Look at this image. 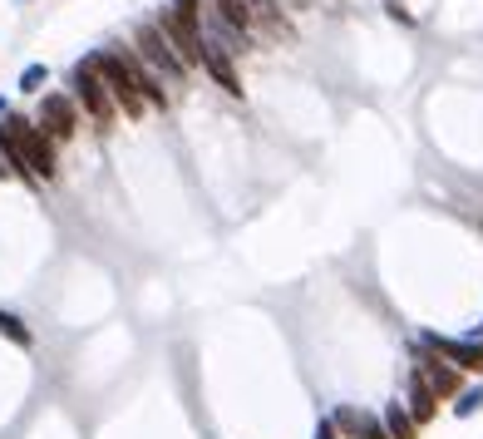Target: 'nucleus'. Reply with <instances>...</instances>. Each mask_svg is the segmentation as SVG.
<instances>
[{
    "label": "nucleus",
    "mask_w": 483,
    "mask_h": 439,
    "mask_svg": "<svg viewBox=\"0 0 483 439\" xmlns=\"http://www.w3.org/2000/svg\"><path fill=\"white\" fill-rule=\"evenodd\" d=\"M45 85H50L45 65H25V69H20V94H45Z\"/></svg>",
    "instance_id": "nucleus-13"
},
{
    "label": "nucleus",
    "mask_w": 483,
    "mask_h": 439,
    "mask_svg": "<svg viewBox=\"0 0 483 439\" xmlns=\"http://www.w3.org/2000/svg\"><path fill=\"white\" fill-rule=\"evenodd\" d=\"M380 425H385V434H390V439H415V434H419V420L409 415L405 400H385Z\"/></svg>",
    "instance_id": "nucleus-10"
},
{
    "label": "nucleus",
    "mask_w": 483,
    "mask_h": 439,
    "mask_svg": "<svg viewBox=\"0 0 483 439\" xmlns=\"http://www.w3.org/2000/svg\"><path fill=\"white\" fill-rule=\"evenodd\" d=\"M0 119H10V99H5V94H0Z\"/></svg>",
    "instance_id": "nucleus-16"
},
{
    "label": "nucleus",
    "mask_w": 483,
    "mask_h": 439,
    "mask_svg": "<svg viewBox=\"0 0 483 439\" xmlns=\"http://www.w3.org/2000/svg\"><path fill=\"white\" fill-rule=\"evenodd\" d=\"M69 99L79 104V114H89V123H99V129H109L114 114H119V104H114L109 85L99 79V69L84 59V65L69 69Z\"/></svg>",
    "instance_id": "nucleus-2"
},
{
    "label": "nucleus",
    "mask_w": 483,
    "mask_h": 439,
    "mask_svg": "<svg viewBox=\"0 0 483 439\" xmlns=\"http://www.w3.org/2000/svg\"><path fill=\"white\" fill-rule=\"evenodd\" d=\"M40 129L50 133L55 143H65V139H75L79 133V123H84V114H79V104L69 99V89H50L45 99H40Z\"/></svg>",
    "instance_id": "nucleus-5"
},
{
    "label": "nucleus",
    "mask_w": 483,
    "mask_h": 439,
    "mask_svg": "<svg viewBox=\"0 0 483 439\" xmlns=\"http://www.w3.org/2000/svg\"><path fill=\"white\" fill-rule=\"evenodd\" d=\"M360 439H390V434H385V425H380V415H365V430H360Z\"/></svg>",
    "instance_id": "nucleus-15"
},
{
    "label": "nucleus",
    "mask_w": 483,
    "mask_h": 439,
    "mask_svg": "<svg viewBox=\"0 0 483 439\" xmlns=\"http://www.w3.org/2000/svg\"><path fill=\"white\" fill-rule=\"evenodd\" d=\"M0 159L10 173L30 178V183H55L59 178V143L35 119H20V114L0 123Z\"/></svg>",
    "instance_id": "nucleus-1"
},
{
    "label": "nucleus",
    "mask_w": 483,
    "mask_h": 439,
    "mask_svg": "<svg viewBox=\"0 0 483 439\" xmlns=\"http://www.w3.org/2000/svg\"><path fill=\"white\" fill-rule=\"evenodd\" d=\"M133 55H139L159 79H173V85H178V79H187V65L178 59V50L163 40V30L153 25V20H143V25L133 30Z\"/></svg>",
    "instance_id": "nucleus-3"
},
{
    "label": "nucleus",
    "mask_w": 483,
    "mask_h": 439,
    "mask_svg": "<svg viewBox=\"0 0 483 439\" xmlns=\"http://www.w3.org/2000/svg\"><path fill=\"white\" fill-rule=\"evenodd\" d=\"M405 405H409V415H415L419 425H429L434 420V410H439V395H434V385L424 380L419 370H409V390H405Z\"/></svg>",
    "instance_id": "nucleus-9"
},
{
    "label": "nucleus",
    "mask_w": 483,
    "mask_h": 439,
    "mask_svg": "<svg viewBox=\"0 0 483 439\" xmlns=\"http://www.w3.org/2000/svg\"><path fill=\"white\" fill-rule=\"evenodd\" d=\"M168 10H173L187 30H197V35H203V20H207V5H203V0H168Z\"/></svg>",
    "instance_id": "nucleus-11"
},
{
    "label": "nucleus",
    "mask_w": 483,
    "mask_h": 439,
    "mask_svg": "<svg viewBox=\"0 0 483 439\" xmlns=\"http://www.w3.org/2000/svg\"><path fill=\"white\" fill-rule=\"evenodd\" d=\"M15 5H30V0H15Z\"/></svg>",
    "instance_id": "nucleus-17"
},
{
    "label": "nucleus",
    "mask_w": 483,
    "mask_h": 439,
    "mask_svg": "<svg viewBox=\"0 0 483 439\" xmlns=\"http://www.w3.org/2000/svg\"><path fill=\"white\" fill-rule=\"evenodd\" d=\"M0 336H10L15 346H30V331L20 326V316H15V311H0Z\"/></svg>",
    "instance_id": "nucleus-14"
},
{
    "label": "nucleus",
    "mask_w": 483,
    "mask_h": 439,
    "mask_svg": "<svg viewBox=\"0 0 483 439\" xmlns=\"http://www.w3.org/2000/svg\"><path fill=\"white\" fill-rule=\"evenodd\" d=\"M419 346L439 361H449L459 375H478L483 370V336H439V331H424Z\"/></svg>",
    "instance_id": "nucleus-4"
},
{
    "label": "nucleus",
    "mask_w": 483,
    "mask_h": 439,
    "mask_svg": "<svg viewBox=\"0 0 483 439\" xmlns=\"http://www.w3.org/2000/svg\"><path fill=\"white\" fill-rule=\"evenodd\" d=\"M153 25L163 30V40L178 50V59H183L187 69H203V35H197V30H187V25H183V20H178L168 5L159 10V15H153Z\"/></svg>",
    "instance_id": "nucleus-6"
},
{
    "label": "nucleus",
    "mask_w": 483,
    "mask_h": 439,
    "mask_svg": "<svg viewBox=\"0 0 483 439\" xmlns=\"http://www.w3.org/2000/svg\"><path fill=\"white\" fill-rule=\"evenodd\" d=\"M207 15L223 30H232L237 40H251V30H257V15H251L247 0H207Z\"/></svg>",
    "instance_id": "nucleus-8"
},
{
    "label": "nucleus",
    "mask_w": 483,
    "mask_h": 439,
    "mask_svg": "<svg viewBox=\"0 0 483 439\" xmlns=\"http://www.w3.org/2000/svg\"><path fill=\"white\" fill-rule=\"evenodd\" d=\"M203 75H213V85H223V94L242 99V75H237V65H232V50L207 45V40H203Z\"/></svg>",
    "instance_id": "nucleus-7"
},
{
    "label": "nucleus",
    "mask_w": 483,
    "mask_h": 439,
    "mask_svg": "<svg viewBox=\"0 0 483 439\" xmlns=\"http://www.w3.org/2000/svg\"><path fill=\"white\" fill-rule=\"evenodd\" d=\"M478 410H483V380L464 385V390L454 395V415H459V420H469V415H478Z\"/></svg>",
    "instance_id": "nucleus-12"
}]
</instances>
